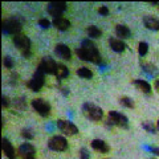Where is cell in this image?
Here are the masks:
<instances>
[{"instance_id": "obj_1", "label": "cell", "mask_w": 159, "mask_h": 159, "mask_svg": "<svg viewBox=\"0 0 159 159\" xmlns=\"http://www.w3.org/2000/svg\"><path fill=\"white\" fill-rule=\"evenodd\" d=\"M76 54L80 60H82V61H89V62H93V64H101V61H102L101 53H99L97 45L90 39L84 40L81 43V47L76 49Z\"/></svg>"}, {"instance_id": "obj_2", "label": "cell", "mask_w": 159, "mask_h": 159, "mask_svg": "<svg viewBox=\"0 0 159 159\" xmlns=\"http://www.w3.org/2000/svg\"><path fill=\"white\" fill-rule=\"evenodd\" d=\"M81 110H82V114L89 119V121L99 122L103 118V110L99 106L94 105L92 102H85L82 105Z\"/></svg>"}, {"instance_id": "obj_3", "label": "cell", "mask_w": 159, "mask_h": 159, "mask_svg": "<svg viewBox=\"0 0 159 159\" xmlns=\"http://www.w3.org/2000/svg\"><path fill=\"white\" fill-rule=\"evenodd\" d=\"M12 41H13V45L16 47L24 57H29L31 56V47H32V43H31V39H29L27 34H16V36L12 37Z\"/></svg>"}, {"instance_id": "obj_4", "label": "cell", "mask_w": 159, "mask_h": 159, "mask_svg": "<svg viewBox=\"0 0 159 159\" xmlns=\"http://www.w3.org/2000/svg\"><path fill=\"white\" fill-rule=\"evenodd\" d=\"M21 25L23 24L17 16L8 17L6 20H3V33L16 36V34H20V31H21V28H23Z\"/></svg>"}, {"instance_id": "obj_5", "label": "cell", "mask_w": 159, "mask_h": 159, "mask_svg": "<svg viewBox=\"0 0 159 159\" xmlns=\"http://www.w3.org/2000/svg\"><path fill=\"white\" fill-rule=\"evenodd\" d=\"M68 147H69V143L66 141V138L62 135H54L48 141V148L52 151L62 152V151H66Z\"/></svg>"}, {"instance_id": "obj_6", "label": "cell", "mask_w": 159, "mask_h": 159, "mask_svg": "<svg viewBox=\"0 0 159 159\" xmlns=\"http://www.w3.org/2000/svg\"><path fill=\"white\" fill-rule=\"evenodd\" d=\"M32 107H33V110L36 111L39 116H41V117H48L49 114H51V110H52V107H51V103H49L47 99H44V98H34L32 99Z\"/></svg>"}, {"instance_id": "obj_7", "label": "cell", "mask_w": 159, "mask_h": 159, "mask_svg": "<svg viewBox=\"0 0 159 159\" xmlns=\"http://www.w3.org/2000/svg\"><path fill=\"white\" fill-rule=\"evenodd\" d=\"M44 85H45V74L36 69V72L33 73L31 80L27 82V86L31 89L32 92H40Z\"/></svg>"}, {"instance_id": "obj_8", "label": "cell", "mask_w": 159, "mask_h": 159, "mask_svg": "<svg viewBox=\"0 0 159 159\" xmlns=\"http://www.w3.org/2000/svg\"><path fill=\"white\" fill-rule=\"evenodd\" d=\"M68 4L65 2H49L47 4V11L48 13L53 16V19L62 17V13L66 11Z\"/></svg>"}, {"instance_id": "obj_9", "label": "cell", "mask_w": 159, "mask_h": 159, "mask_svg": "<svg viewBox=\"0 0 159 159\" xmlns=\"http://www.w3.org/2000/svg\"><path fill=\"white\" fill-rule=\"evenodd\" d=\"M107 118L110 119L114 126H118V127H122V129H127L129 127V118L121 111L110 110L107 113Z\"/></svg>"}, {"instance_id": "obj_10", "label": "cell", "mask_w": 159, "mask_h": 159, "mask_svg": "<svg viewBox=\"0 0 159 159\" xmlns=\"http://www.w3.org/2000/svg\"><path fill=\"white\" fill-rule=\"evenodd\" d=\"M57 127L58 130L61 131L64 135H76L78 133V127L76 123H73L72 121H68V119H58L57 121Z\"/></svg>"}, {"instance_id": "obj_11", "label": "cell", "mask_w": 159, "mask_h": 159, "mask_svg": "<svg viewBox=\"0 0 159 159\" xmlns=\"http://www.w3.org/2000/svg\"><path fill=\"white\" fill-rule=\"evenodd\" d=\"M57 69V62L51 57H43L40 64L37 65V70L43 72L44 74H54Z\"/></svg>"}, {"instance_id": "obj_12", "label": "cell", "mask_w": 159, "mask_h": 159, "mask_svg": "<svg viewBox=\"0 0 159 159\" xmlns=\"http://www.w3.org/2000/svg\"><path fill=\"white\" fill-rule=\"evenodd\" d=\"M17 155L21 157L23 159H29V158H34L36 155V147H34L32 143H23L20 145L17 148Z\"/></svg>"}, {"instance_id": "obj_13", "label": "cell", "mask_w": 159, "mask_h": 159, "mask_svg": "<svg viewBox=\"0 0 159 159\" xmlns=\"http://www.w3.org/2000/svg\"><path fill=\"white\" fill-rule=\"evenodd\" d=\"M54 53H56V56L58 58H62V60H65V61H69V60L72 58L70 48L65 45V44H57V45L54 47Z\"/></svg>"}, {"instance_id": "obj_14", "label": "cell", "mask_w": 159, "mask_h": 159, "mask_svg": "<svg viewBox=\"0 0 159 159\" xmlns=\"http://www.w3.org/2000/svg\"><path fill=\"white\" fill-rule=\"evenodd\" d=\"M2 150H3V154L8 159H16V157H17L16 150H15L12 143L9 142V139H7V138L2 139Z\"/></svg>"}, {"instance_id": "obj_15", "label": "cell", "mask_w": 159, "mask_h": 159, "mask_svg": "<svg viewBox=\"0 0 159 159\" xmlns=\"http://www.w3.org/2000/svg\"><path fill=\"white\" fill-rule=\"evenodd\" d=\"M109 47L111 48V51L117 52V53L125 52V49L127 48L125 41L121 40V39H117V37H110V39H109Z\"/></svg>"}, {"instance_id": "obj_16", "label": "cell", "mask_w": 159, "mask_h": 159, "mask_svg": "<svg viewBox=\"0 0 159 159\" xmlns=\"http://www.w3.org/2000/svg\"><path fill=\"white\" fill-rule=\"evenodd\" d=\"M90 146H92L93 150H96L101 154H106V152L110 151V146H109L103 139H93L90 142Z\"/></svg>"}, {"instance_id": "obj_17", "label": "cell", "mask_w": 159, "mask_h": 159, "mask_svg": "<svg viewBox=\"0 0 159 159\" xmlns=\"http://www.w3.org/2000/svg\"><path fill=\"white\" fill-rule=\"evenodd\" d=\"M143 24L150 31H154V32L159 31V20L157 17H154L152 15H145L143 16Z\"/></svg>"}, {"instance_id": "obj_18", "label": "cell", "mask_w": 159, "mask_h": 159, "mask_svg": "<svg viewBox=\"0 0 159 159\" xmlns=\"http://www.w3.org/2000/svg\"><path fill=\"white\" fill-rule=\"evenodd\" d=\"M133 84H134V86H135L139 92H142V93H145V94H151V92H152L151 85L146 81V80L135 78V80H133Z\"/></svg>"}, {"instance_id": "obj_19", "label": "cell", "mask_w": 159, "mask_h": 159, "mask_svg": "<svg viewBox=\"0 0 159 159\" xmlns=\"http://www.w3.org/2000/svg\"><path fill=\"white\" fill-rule=\"evenodd\" d=\"M52 25L57 29V31H68L70 28V21L66 17H57L52 20Z\"/></svg>"}, {"instance_id": "obj_20", "label": "cell", "mask_w": 159, "mask_h": 159, "mask_svg": "<svg viewBox=\"0 0 159 159\" xmlns=\"http://www.w3.org/2000/svg\"><path fill=\"white\" fill-rule=\"evenodd\" d=\"M116 34H117V37H119L121 40H126L131 36V31L127 25H125V24H117L116 25Z\"/></svg>"}, {"instance_id": "obj_21", "label": "cell", "mask_w": 159, "mask_h": 159, "mask_svg": "<svg viewBox=\"0 0 159 159\" xmlns=\"http://www.w3.org/2000/svg\"><path fill=\"white\" fill-rule=\"evenodd\" d=\"M57 80H64L69 76V69L64 65V64H57V69H56V73H54Z\"/></svg>"}, {"instance_id": "obj_22", "label": "cell", "mask_w": 159, "mask_h": 159, "mask_svg": "<svg viewBox=\"0 0 159 159\" xmlns=\"http://www.w3.org/2000/svg\"><path fill=\"white\" fill-rule=\"evenodd\" d=\"M86 33H88L89 39H98V37H101L102 31L97 25H89L86 28Z\"/></svg>"}, {"instance_id": "obj_23", "label": "cell", "mask_w": 159, "mask_h": 159, "mask_svg": "<svg viewBox=\"0 0 159 159\" xmlns=\"http://www.w3.org/2000/svg\"><path fill=\"white\" fill-rule=\"evenodd\" d=\"M76 73H77V76H78V77L85 78V80H90V78L93 77V72H92L89 68H86V66H81V68H78Z\"/></svg>"}, {"instance_id": "obj_24", "label": "cell", "mask_w": 159, "mask_h": 159, "mask_svg": "<svg viewBox=\"0 0 159 159\" xmlns=\"http://www.w3.org/2000/svg\"><path fill=\"white\" fill-rule=\"evenodd\" d=\"M119 103H121L122 106L127 107V109H134V107H135V103H134L133 98L127 97V96H122L121 98H119Z\"/></svg>"}, {"instance_id": "obj_25", "label": "cell", "mask_w": 159, "mask_h": 159, "mask_svg": "<svg viewBox=\"0 0 159 159\" xmlns=\"http://www.w3.org/2000/svg\"><path fill=\"white\" fill-rule=\"evenodd\" d=\"M141 66L143 68V70H145L146 73H148L150 76H154L158 70H157V66L155 65H152L151 62H145V61H142L141 62Z\"/></svg>"}, {"instance_id": "obj_26", "label": "cell", "mask_w": 159, "mask_h": 159, "mask_svg": "<svg viewBox=\"0 0 159 159\" xmlns=\"http://www.w3.org/2000/svg\"><path fill=\"white\" fill-rule=\"evenodd\" d=\"M142 127H143V130H146L147 133H151V134H155L158 131L157 125H154V122H151V121L142 122Z\"/></svg>"}, {"instance_id": "obj_27", "label": "cell", "mask_w": 159, "mask_h": 159, "mask_svg": "<svg viewBox=\"0 0 159 159\" xmlns=\"http://www.w3.org/2000/svg\"><path fill=\"white\" fill-rule=\"evenodd\" d=\"M148 52V44L146 41H141L138 44V54L141 57H145Z\"/></svg>"}, {"instance_id": "obj_28", "label": "cell", "mask_w": 159, "mask_h": 159, "mask_svg": "<svg viewBox=\"0 0 159 159\" xmlns=\"http://www.w3.org/2000/svg\"><path fill=\"white\" fill-rule=\"evenodd\" d=\"M3 65L7 69H12L15 66V60L11 56H4L3 57Z\"/></svg>"}, {"instance_id": "obj_29", "label": "cell", "mask_w": 159, "mask_h": 159, "mask_svg": "<svg viewBox=\"0 0 159 159\" xmlns=\"http://www.w3.org/2000/svg\"><path fill=\"white\" fill-rule=\"evenodd\" d=\"M21 137L25 138L27 141H31V139L34 138V134H33V131L31 130V129H23L21 130Z\"/></svg>"}, {"instance_id": "obj_30", "label": "cell", "mask_w": 159, "mask_h": 159, "mask_svg": "<svg viewBox=\"0 0 159 159\" xmlns=\"http://www.w3.org/2000/svg\"><path fill=\"white\" fill-rule=\"evenodd\" d=\"M37 24H39V27H41L43 29H48V28H51L52 21H49L48 19H40L37 21Z\"/></svg>"}, {"instance_id": "obj_31", "label": "cell", "mask_w": 159, "mask_h": 159, "mask_svg": "<svg viewBox=\"0 0 159 159\" xmlns=\"http://www.w3.org/2000/svg\"><path fill=\"white\" fill-rule=\"evenodd\" d=\"M80 159H90V152H89V150L86 147H82L80 148Z\"/></svg>"}, {"instance_id": "obj_32", "label": "cell", "mask_w": 159, "mask_h": 159, "mask_svg": "<svg viewBox=\"0 0 159 159\" xmlns=\"http://www.w3.org/2000/svg\"><path fill=\"white\" fill-rule=\"evenodd\" d=\"M98 13L101 15V16H107V15L110 13V11H109V8L106 6H101L98 8Z\"/></svg>"}, {"instance_id": "obj_33", "label": "cell", "mask_w": 159, "mask_h": 159, "mask_svg": "<svg viewBox=\"0 0 159 159\" xmlns=\"http://www.w3.org/2000/svg\"><path fill=\"white\" fill-rule=\"evenodd\" d=\"M2 101H3V107H8L9 103H11V99H9V97H7V96H3Z\"/></svg>"}, {"instance_id": "obj_34", "label": "cell", "mask_w": 159, "mask_h": 159, "mask_svg": "<svg viewBox=\"0 0 159 159\" xmlns=\"http://www.w3.org/2000/svg\"><path fill=\"white\" fill-rule=\"evenodd\" d=\"M154 88H155V90L159 93V80H155V82H154Z\"/></svg>"}, {"instance_id": "obj_35", "label": "cell", "mask_w": 159, "mask_h": 159, "mask_svg": "<svg viewBox=\"0 0 159 159\" xmlns=\"http://www.w3.org/2000/svg\"><path fill=\"white\" fill-rule=\"evenodd\" d=\"M151 151L155 154L157 157H159V148H158V147H152V148H151Z\"/></svg>"}, {"instance_id": "obj_36", "label": "cell", "mask_w": 159, "mask_h": 159, "mask_svg": "<svg viewBox=\"0 0 159 159\" xmlns=\"http://www.w3.org/2000/svg\"><path fill=\"white\" fill-rule=\"evenodd\" d=\"M157 127H158V130H159V119H158V122H157Z\"/></svg>"}, {"instance_id": "obj_37", "label": "cell", "mask_w": 159, "mask_h": 159, "mask_svg": "<svg viewBox=\"0 0 159 159\" xmlns=\"http://www.w3.org/2000/svg\"><path fill=\"white\" fill-rule=\"evenodd\" d=\"M29 159H36V158H29Z\"/></svg>"}, {"instance_id": "obj_38", "label": "cell", "mask_w": 159, "mask_h": 159, "mask_svg": "<svg viewBox=\"0 0 159 159\" xmlns=\"http://www.w3.org/2000/svg\"><path fill=\"white\" fill-rule=\"evenodd\" d=\"M150 159H157V158H150Z\"/></svg>"}, {"instance_id": "obj_39", "label": "cell", "mask_w": 159, "mask_h": 159, "mask_svg": "<svg viewBox=\"0 0 159 159\" xmlns=\"http://www.w3.org/2000/svg\"><path fill=\"white\" fill-rule=\"evenodd\" d=\"M158 8H159V3H158Z\"/></svg>"}]
</instances>
